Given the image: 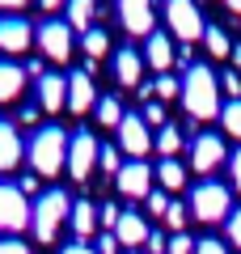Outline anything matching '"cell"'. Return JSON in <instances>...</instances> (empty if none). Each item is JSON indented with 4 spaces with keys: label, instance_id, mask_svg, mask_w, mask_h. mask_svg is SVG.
<instances>
[{
    "label": "cell",
    "instance_id": "d590c367",
    "mask_svg": "<svg viewBox=\"0 0 241 254\" xmlns=\"http://www.w3.org/2000/svg\"><path fill=\"white\" fill-rule=\"evenodd\" d=\"M220 85L229 89V102H233V98H241V76H237V72H224V76H220Z\"/></svg>",
    "mask_w": 241,
    "mask_h": 254
},
{
    "label": "cell",
    "instance_id": "5bb4252c",
    "mask_svg": "<svg viewBox=\"0 0 241 254\" xmlns=\"http://www.w3.org/2000/svg\"><path fill=\"white\" fill-rule=\"evenodd\" d=\"M148 233H152V229L144 225V216H140V212H123V216H119V225H115L119 246H127V250L144 246V242H148Z\"/></svg>",
    "mask_w": 241,
    "mask_h": 254
},
{
    "label": "cell",
    "instance_id": "4fadbf2b",
    "mask_svg": "<svg viewBox=\"0 0 241 254\" xmlns=\"http://www.w3.org/2000/svg\"><path fill=\"white\" fill-rule=\"evenodd\" d=\"M0 51H9V55L30 51V21H21V17H0Z\"/></svg>",
    "mask_w": 241,
    "mask_h": 254
},
{
    "label": "cell",
    "instance_id": "ab89813d",
    "mask_svg": "<svg viewBox=\"0 0 241 254\" xmlns=\"http://www.w3.org/2000/svg\"><path fill=\"white\" fill-rule=\"evenodd\" d=\"M0 254H30V246L17 242V237H4V242H0Z\"/></svg>",
    "mask_w": 241,
    "mask_h": 254
},
{
    "label": "cell",
    "instance_id": "52a82bcc",
    "mask_svg": "<svg viewBox=\"0 0 241 254\" xmlns=\"http://www.w3.org/2000/svg\"><path fill=\"white\" fill-rule=\"evenodd\" d=\"M98 153H102V144L89 136V131H76V136L68 140V174L76 182H85L93 174V165H98Z\"/></svg>",
    "mask_w": 241,
    "mask_h": 254
},
{
    "label": "cell",
    "instance_id": "f35d334b",
    "mask_svg": "<svg viewBox=\"0 0 241 254\" xmlns=\"http://www.w3.org/2000/svg\"><path fill=\"white\" fill-rule=\"evenodd\" d=\"M229 242H233V246L241 250V208H237V212L229 216Z\"/></svg>",
    "mask_w": 241,
    "mask_h": 254
},
{
    "label": "cell",
    "instance_id": "9a60e30c",
    "mask_svg": "<svg viewBox=\"0 0 241 254\" xmlns=\"http://www.w3.org/2000/svg\"><path fill=\"white\" fill-rule=\"evenodd\" d=\"M93 106V76L89 72H72L68 76V110L72 115H85Z\"/></svg>",
    "mask_w": 241,
    "mask_h": 254
},
{
    "label": "cell",
    "instance_id": "b9f144b4",
    "mask_svg": "<svg viewBox=\"0 0 241 254\" xmlns=\"http://www.w3.org/2000/svg\"><path fill=\"white\" fill-rule=\"evenodd\" d=\"M229 178H233V187L241 190V148L233 153V161H229Z\"/></svg>",
    "mask_w": 241,
    "mask_h": 254
},
{
    "label": "cell",
    "instance_id": "ffe728a7",
    "mask_svg": "<svg viewBox=\"0 0 241 254\" xmlns=\"http://www.w3.org/2000/svg\"><path fill=\"white\" fill-rule=\"evenodd\" d=\"M21 89H26V68H17V64H9V60H0V102L21 98Z\"/></svg>",
    "mask_w": 241,
    "mask_h": 254
},
{
    "label": "cell",
    "instance_id": "4dcf8cb0",
    "mask_svg": "<svg viewBox=\"0 0 241 254\" xmlns=\"http://www.w3.org/2000/svg\"><path fill=\"white\" fill-rule=\"evenodd\" d=\"M140 119H144V123H148V127H165V106H161V102H148Z\"/></svg>",
    "mask_w": 241,
    "mask_h": 254
},
{
    "label": "cell",
    "instance_id": "ac0fdd59",
    "mask_svg": "<svg viewBox=\"0 0 241 254\" xmlns=\"http://www.w3.org/2000/svg\"><path fill=\"white\" fill-rule=\"evenodd\" d=\"M144 60L157 68V72H170V64H174V43L161 30H152L148 34V47H144Z\"/></svg>",
    "mask_w": 241,
    "mask_h": 254
},
{
    "label": "cell",
    "instance_id": "4316f807",
    "mask_svg": "<svg viewBox=\"0 0 241 254\" xmlns=\"http://www.w3.org/2000/svg\"><path fill=\"white\" fill-rule=\"evenodd\" d=\"M203 43H207V51H212V55H229V51H233V47H229V34H224L220 26H207V30H203Z\"/></svg>",
    "mask_w": 241,
    "mask_h": 254
},
{
    "label": "cell",
    "instance_id": "9c48e42d",
    "mask_svg": "<svg viewBox=\"0 0 241 254\" xmlns=\"http://www.w3.org/2000/svg\"><path fill=\"white\" fill-rule=\"evenodd\" d=\"M119 148H123L131 161H144V153L152 148L148 123H144L140 115H123V123H119Z\"/></svg>",
    "mask_w": 241,
    "mask_h": 254
},
{
    "label": "cell",
    "instance_id": "7402d4cb",
    "mask_svg": "<svg viewBox=\"0 0 241 254\" xmlns=\"http://www.w3.org/2000/svg\"><path fill=\"white\" fill-rule=\"evenodd\" d=\"M68 26L72 30H93V13H98V0H68Z\"/></svg>",
    "mask_w": 241,
    "mask_h": 254
},
{
    "label": "cell",
    "instance_id": "8fae6325",
    "mask_svg": "<svg viewBox=\"0 0 241 254\" xmlns=\"http://www.w3.org/2000/svg\"><path fill=\"white\" fill-rule=\"evenodd\" d=\"M119 21L127 34H152V0H119Z\"/></svg>",
    "mask_w": 241,
    "mask_h": 254
},
{
    "label": "cell",
    "instance_id": "f546056e",
    "mask_svg": "<svg viewBox=\"0 0 241 254\" xmlns=\"http://www.w3.org/2000/svg\"><path fill=\"white\" fill-rule=\"evenodd\" d=\"M186 212H190V208H182V203H170V208H165V225H170L174 233H182V229H186Z\"/></svg>",
    "mask_w": 241,
    "mask_h": 254
},
{
    "label": "cell",
    "instance_id": "5b68a950",
    "mask_svg": "<svg viewBox=\"0 0 241 254\" xmlns=\"http://www.w3.org/2000/svg\"><path fill=\"white\" fill-rule=\"evenodd\" d=\"M30 216H34V208L26 203V190L17 182H0V229L4 233H21L30 225Z\"/></svg>",
    "mask_w": 241,
    "mask_h": 254
},
{
    "label": "cell",
    "instance_id": "d6a6232c",
    "mask_svg": "<svg viewBox=\"0 0 241 254\" xmlns=\"http://www.w3.org/2000/svg\"><path fill=\"white\" fill-rule=\"evenodd\" d=\"M98 161H102V170H106V174H119V170H123V165H119V153H115V148H106V144H102Z\"/></svg>",
    "mask_w": 241,
    "mask_h": 254
},
{
    "label": "cell",
    "instance_id": "603a6c76",
    "mask_svg": "<svg viewBox=\"0 0 241 254\" xmlns=\"http://www.w3.org/2000/svg\"><path fill=\"white\" fill-rule=\"evenodd\" d=\"M157 182H161V190H182L186 187V170H182L174 157H165V161L157 165Z\"/></svg>",
    "mask_w": 241,
    "mask_h": 254
},
{
    "label": "cell",
    "instance_id": "1f68e13d",
    "mask_svg": "<svg viewBox=\"0 0 241 254\" xmlns=\"http://www.w3.org/2000/svg\"><path fill=\"white\" fill-rule=\"evenodd\" d=\"M165 254H195V242H190L186 233H174L170 246H165Z\"/></svg>",
    "mask_w": 241,
    "mask_h": 254
},
{
    "label": "cell",
    "instance_id": "e0dca14e",
    "mask_svg": "<svg viewBox=\"0 0 241 254\" xmlns=\"http://www.w3.org/2000/svg\"><path fill=\"white\" fill-rule=\"evenodd\" d=\"M21 153H26V144H21L17 127L0 119V170H13V165L21 161Z\"/></svg>",
    "mask_w": 241,
    "mask_h": 254
},
{
    "label": "cell",
    "instance_id": "7bdbcfd3",
    "mask_svg": "<svg viewBox=\"0 0 241 254\" xmlns=\"http://www.w3.org/2000/svg\"><path fill=\"white\" fill-rule=\"evenodd\" d=\"M26 4H30V0H0V9H4V13H17V9H26Z\"/></svg>",
    "mask_w": 241,
    "mask_h": 254
},
{
    "label": "cell",
    "instance_id": "e575fe53",
    "mask_svg": "<svg viewBox=\"0 0 241 254\" xmlns=\"http://www.w3.org/2000/svg\"><path fill=\"white\" fill-rule=\"evenodd\" d=\"M119 216H123V212H119L115 203H102V216H98V220H102V225H106V233H115V225H119Z\"/></svg>",
    "mask_w": 241,
    "mask_h": 254
},
{
    "label": "cell",
    "instance_id": "60d3db41",
    "mask_svg": "<svg viewBox=\"0 0 241 254\" xmlns=\"http://www.w3.org/2000/svg\"><path fill=\"white\" fill-rule=\"evenodd\" d=\"M144 246H148V254H165V246H170V242H165V233H148V242H144Z\"/></svg>",
    "mask_w": 241,
    "mask_h": 254
},
{
    "label": "cell",
    "instance_id": "d6986e66",
    "mask_svg": "<svg viewBox=\"0 0 241 254\" xmlns=\"http://www.w3.org/2000/svg\"><path fill=\"white\" fill-rule=\"evenodd\" d=\"M140 72H144V60H140V55L131 51V47L115 55V81H119V85L135 89V85H140Z\"/></svg>",
    "mask_w": 241,
    "mask_h": 254
},
{
    "label": "cell",
    "instance_id": "d4e9b609",
    "mask_svg": "<svg viewBox=\"0 0 241 254\" xmlns=\"http://www.w3.org/2000/svg\"><path fill=\"white\" fill-rule=\"evenodd\" d=\"M85 51L93 55V60H102V55L110 51V34L102 26H93V30H85Z\"/></svg>",
    "mask_w": 241,
    "mask_h": 254
},
{
    "label": "cell",
    "instance_id": "484cf974",
    "mask_svg": "<svg viewBox=\"0 0 241 254\" xmlns=\"http://www.w3.org/2000/svg\"><path fill=\"white\" fill-rule=\"evenodd\" d=\"M220 123H224L229 136H241V98H233V102L220 106Z\"/></svg>",
    "mask_w": 241,
    "mask_h": 254
},
{
    "label": "cell",
    "instance_id": "74e56055",
    "mask_svg": "<svg viewBox=\"0 0 241 254\" xmlns=\"http://www.w3.org/2000/svg\"><path fill=\"white\" fill-rule=\"evenodd\" d=\"M195 254H229V250H224V242H216V237H203V242L195 246Z\"/></svg>",
    "mask_w": 241,
    "mask_h": 254
},
{
    "label": "cell",
    "instance_id": "3957f363",
    "mask_svg": "<svg viewBox=\"0 0 241 254\" xmlns=\"http://www.w3.org/2000/svg\"><path fill=\"white\" fill-rule=\"evenodd\" d=\"M68 216H72V199L63 195V190H47V195H38L34 216H30L34 237H38V242H55V237H60V229L68 225Z\"/></svg>",
    "mask_w": 241,
    "mask_h": 254
},
{
    "label": "cell",
    "instance_id": "836d02e7",
    "mask_svg": "<svg viewBox=\"0 0 241 254\" xmlns=\"http://www.w3.org/2000/svg\"><path fill=\"white\" fill-rule=\"evenodd\" d=\"M144 203H148V212H152V216H165V208H170V199H165V190H152V195H148Z\"/></svg>",
    "mask_w": 241,
    "mask_h": 254
},
{
    "label": "cell",
    "instance_id": "277c9868",
    "mask_svg": "<svg viewBox=\"0 0 241 254\" xmlns=\"http://www.w3.org/2000/svg\"><path fill=\"white\" fill-rule=\"evenodd\" d=\"M190 216L216 225V220H229V187L224 182H199L195 195H190Z\"/></svg>",
    "mask_w": 241,
    "mask_h": 254
},
{
    "label": "cell",
    "instance_id": "8d00e7d4",
    "mask_svg": "<svg viewBox=\"0 0 241 254\" xmlns=\"http://www.w3.org/2000/svg\"><path fill=\"white\" fill-rule=\"evenodd\" d=\"M119 250H123V246H119L115 233H102V237H98V254H119Z\"/></svg>",
    "mask_w": 241,
    "mask_h": 254
},
{
    "label": "cell",
    "instance_id": "30bf717a",
    "mask_svg": "<svg viewBox=\"0 0 241 254\" xmlns=\"http://www.w3.org/2000/svg\"><path fill=\"white\" fill-rule=\"evenodd\" d=\"M152 178H157V174H152L144 161H127L123 170L115 174V187L123 190L127 199H148L152 195Z\"/></svg>",
    "mask_w": 241,
    "mask_h": 254
},
{
    "label": "cell",
    "instance_id": "f6af8a7d",
    "mask_svg": "<svg viewBox=\"0 0 241 254\" xmlns=\"http://www.w3.org/2000/svg\"><path fill=\"white\" fill-rule=\"evenodd\" d=\"M43 9H60V4H68V0H38Z\"/></svg>",
    "mask_w": 241,
    "mask_h": 254
},
{
    "label": "cell",
    "instance_id": "8992f818",
    "mask_svg": "<svg viewBox=\"0 0 241 254\" xmlns=\"http://www.w3.org/2000/svg\"><path fill=\"white\" fill-rule=\"evenodd\" d=\"M165 21H170V30L182 38V43H195V38L207 30L195 0H165Z\"/></svg>",
    "mask_w": 241,
    "mask_h": 254
},
{
    "label": "cell",
    "instance_id": "ee69618b",
    "mask_svg": "<svg viewBox=\"0 0 241 254\" xmlns=\"http://www.w3.org/2000/svg\"><path fill=\"white\" fill-rule=\"evenodd\" d=\"M63 254H98V250H89V246H80V242H72V246H63Z\"/></svg>",
    "mask_w": 241,
    "mask_h": 254
},
{
    "label": "cell",
    "instance_id": "6da1fadb",
    "mask_svg": "<svg viewBox=\"0 0 241 254\" xmlns=\"http://www.w3.org/2000/svg\"><path fill=\"white\" fill-rule=\"evenodd\" d=\"M182 102L195 119H216L220 115V81L207 64H190L182 76Z\"/></svg>",
    "mask_w": 241,
    "mask_h": 254
},
{
    "label": "cell",
    "instance_id": "f1b7e54d",
    "mask_svg": "<svg viewBox=\"0 0 241 254\" xmlns=\"http://www.w3.org/2000/svg\"><path fill=\"white\" fill-rule=\"evenodd\" d=\"M152 93L170 102V98H178V93H182V81H178L174 72H161V76H157V85H152Z\"/></svg>",
    "mask_w": 241,
    "mask_h": 254
},
{
    "label": "cell",
    "instance_id": "cb8c5ba5",
    "mask_svg": "<svg viewBox=\"0 0 241 254\" xmlns=\"http://www.w3.org/2000/svg\"><path fill=\"white\" fill-rule=\"evenodd\" d=\"M152 148L161 153V161H165V157H174V153L182 148V131H178L174 123H165V127L157 131V140H152Z\"/></svg>",
    "mask_w": 241,
    "mask_h": 254
},
{
    "label": "cell",
    "instance_id": "2e32d148",
    "mask_svg": "<svg viewBox=\"0 0 241 254\" xmlns=\"http://www.w3.org/2000/svg\"><path fill=\"white\" fill-rule=\"evenodd\" d=\"M38 102H43V110H63V102H68V81L63 76H55V72H47V76H38Z\"/></svg>",
    "mask_w": 241,
    "mask_h": 254
},
{
    "label": "cell",
    "instance_id": "bcb514c9",
    "mask_svg": "<svg viewBox=\"0 0 241 254\" xmlns=\"http://www.w3.org/2000/svg\"><path fill=\"white\" fill-rule=\"evenodd\" d=\"M131 254H135V250H131Z\"/></svg>",
    "mask_w": 241,
    "mask_h": 254
},
{
    "label": "cell",
    "instance_id": "44dd1931",
    "mask_svg": "<svg viewBox=\"0 0 241 254\" xmlns=\"http://www.w3.org/2000/svg\"><path fill=\"white\" fill-rule=\"evenodd\" d=\"M68 225H72V233L76 237H89L93 229H98V208H93V203H72V216H68Z\"/></svg>",
    "mask_w": 241,
    "mask_h": 254
},
{
    "label": "cell",
    "instance_id": "7c38bea8",
    "mask_svg": "<svg viewBox=\"0 0 241 254\" xmlns=\"http://www.w3.org/2000/svg\"><path fill=\"white\" fill-rule=\"evenodd\" d=\"M224 161V140L220 136H195V144H190V165H195L199 174H212L216 165Z\"/></svg>",
    "mask_w": 241,
    "mask_h": 254
},
{
    "label": "cell",
    "instance_id": "7a4b0ae2",
    "mask_svg": "<svg viewBox=\"0 0 241 254\" xmlns=\"http://www.w3.org/2000/svg\"><path fill=\"white\" fill-rule=\"evenodd\" d=\"M68 140L63 127H43L34 140H30V165H34L43 178H55V174L68 165Z\"/></svg>",
    "mask_w": 241,
    "mask_h": 254
},
{
    "label": "cell",
    "instance_id": "ba28073f",
    "mask_svg": "<svg viewBox=\"0 0 241 254\" xmlns=\"http://www.w3.org/2000/svg\"><path fill=\"white\" fill-rule=\"evenodd\" d=\"M38 47H43L47 60L68 64V55H72V26L68 21H43V26H38Z\"/></svg>",
    "mask_w": 241,
    "mask_h": 254
},
{
    "label": "cell",
    "instance_id": "83f0119b",
    "mask_svg": "<svg viewBox=\"0 0 241 254\" xmlns=\"http://www.w3.org/2000/svg\"><path fill=\"white\" fill-rule=\"evenodd\" d=\"M98 123L119 127V123H123V106H119L115 98H102V102H98Z\"/></svg>",
    "mask_w": 241,
    "mask_h": 254
}]
</instances>
